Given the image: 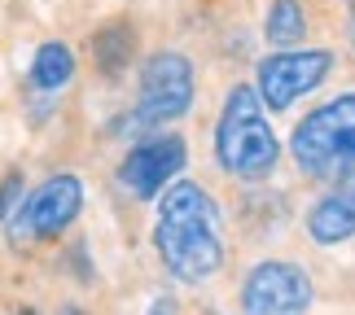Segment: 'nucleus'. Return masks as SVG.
Here are the masks:
<instances>
[{
  "label": "nucleus",
  "instance_id": "obj_1",
  "mask_svg": "<svg viewBox=\"0 0 355 315\" xmlns=\"http://www.w3.org/2000/svg\"><path fill=\"white\" fill-rule=\"evenodd\" d=\"M154 250L162 267L184 285H202L224 267V219L215 197L198 180H180L162 188L154 219Z\"/></svg>",
  "mask_w": 355,
  "mask_h": 315
},
{
  "label": "nucleus",
  "instance_id": "obj_9",
  "mask_svg": "<svg viewBox=\"0 0 355 315\" xmlns=\"http://www.w3.org/2000/svg\"><path fill=\"white\" fill-rule=\"evenodd\" d=\"M307 237L316 245H343L355 237V180H338L334 193L307 210Z\"/></svg>",
  "mask_w": 355,
  "mask_h": 315
},
{
  "label": "nucleus",
  "instance_id": "obj_12",
  "mask_svg": "<svg viewBox=\"0 0 355 315\" xmlns=\"http://www.w3.org/2000/svg\"><path fill=\"white\" fill-rule=\"evenodd\" d=\"M132 44H136V35H132V26L128 22H110L105 31L92 35V53H97V66L101 71H123V66L132 62Z\"/></svg>",
  "mask_w": 355,
  "mask_h": 315
},
{
  "label": "nucleus",
  "instance_id": "obj_7",
  "mask_svg": "<svg viewBox=\"0 0 355 315\" xmlns=\"http://www.w3.org/2000/svg\"><path fill=\"white\" fill-rule=\"evenodd\" d=\"M311 311V280L303 267L268 258L241 285V315H307Z\"/></svg>",
  "mask_w": 355,
  "mask_h": 315
},
{
  "label": "nucleus",
  "instance_id": "obj_10",
  "mask_svg": "<svg viewBox=\"0 0 355 315\" xmlns=\"http://www.w3.org/2000/svg\"><path fill=\"white\" fill-rule=\"evenodd\" d=\"M71 79H75V53L62 39H49V44L35 48V62H31V88L35 92H58Z\"/></svg>",
  "mask_w": 355,
  "mask_h": 315
},
{
  "label": "nucleus",
  "instance_id": "obj_4",
  "mask_svg": "<svg viewBox=\"0 0 355 315\" xmlns=\"http://www.w3.org/2000/svg\"><path fill=\"white\" fill-rule=\"evenodd\" d=\"M193 62L175 48L149 53L141 66V88H136V105L128 114V132H154L162 123H175L193 105Z\"/></svg>",
  "mask_w": 355,
  "mask_h": 315
},
{
  "label": "nucleus",
  "instance_id": "obj_11",
  "mask_svg": "<svg viewBox=\"0 0 355 315\" xmlns=\"http://www.w3.org/2000/svg\"><path fill=\"white\" fill-rule=\"evenodd\" d=\"M263 35L272 44H298L307 35V9L298 0H272L263 18Z\"/></svg>",
  "mask_w": 355,
  "mask_h": 315
},
{
  "label": "nucleus",
  "instance_id": "obj_6",
  "mask_svg": "<svg viewBox=\"0 0 355 315\" xmlns=\"http://www.w3.org/2000/svg\"><path fill=\"white\" fill-rule=\"evenodd\" d=\"M329 71H334L329 48L272 53L254 71V92H259V101H263V109H290L298 97H307L311 88H320Z\"/></svg>",
  "mask_w": 355,
  "mask_h": 315
},
{
  "label": "nucleus",
  "instance_id": "obj_5",
  "mask_svg": "<svg viewBox=\"0 0 355 315\" xmlns=\"http://www.w3.org/2000/svg\"><path fill=\"white\" fill-rule=\"evenodd\" d=\"M79 210H84V180L79 175H49L35 193H26V201H18V215L9 219V237L18 245L49 241L62 228H71Z\"/></svg>",
  "mask_w": 355,
  "mask_h": 315
},
{
  "label": "nucleus",
  "instance_id": "obj_2",
  "mask_svg": "<svg viewBox=\"0 0 355 315\" xmlns=\"http://www.w3.org/2000/svg\"><path fill=\"white\" fill-rule=\"evenodd\" d=\"M215 158L233 180H268L277 171L281 145L254 84H237L224 97L220 127H215Z\"/></svg>",
  "mask_w": 355,
  "mask_h": 315
},
{
  "label": "nucleus",
  "instance_id": "obj_3",
  "mask_svg": "<svg viewBox=\"0 0 355 315\" xmlns=\"http://www.w3.org/2000/svg\"><path fill=\"white\" fill-rule=\"evenodd\" d=\"M294 167L307 180H351L355 171V92L316 105L290 136Z\"/></svg>",
  "mask_w": 355,
  "mask_h": 315
},
{
  "label": "nucleus",
  "instance_id": "obj_8",
  "mask_svg": "<svg viewBox=\"0 0 355 315\" xmlns=\"http://www.w3.org/2000/svg\"><path fill=\"white\" fill-rule=\"evenodd\" d=\"M184 162H189V149H184L180 136H149L145 145H136L119 162V184L132 197H158L180 175Z\"/></svg>",
  "mask_w": 355,
  "mask_h": 315
},
{
  "label": "nucleus",
  "instance_id": "obj_14",
  "mask_svg": "<svg viewBox=\"0 0 355 315\" xmlns=\"http://www.w3.org/2000/svg\"><path fill=\"white\" fill-rule=\"evenodd\" d=\"M58 315H84V311H75V307H66V311H58Z\"/></svg>",
  "mask_w": 355,
  "mask_h": 315
},
{
  "label": "nucleus",
  "instance_id": "obj_13",
  "mask_svg": "<svg viewBox=\"0 0 355 315\" xmlns=\"http://www.w3.org/2000/svg\"><path fill=\"white\" fill-rule=\"evenodd\" d=\"M18 197H22V175L13 171L9 180L0 184V219H9V206H13V201H18Z\"/></svg>",
  "mask_w": 355,
  "mask_h": 315
}]
</instances>
